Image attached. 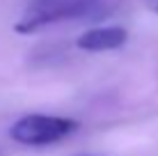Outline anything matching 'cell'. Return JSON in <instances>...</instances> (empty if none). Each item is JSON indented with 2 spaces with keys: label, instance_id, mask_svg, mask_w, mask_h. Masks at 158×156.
I'll return each instance as SVG.
<instances>
[{
  "label": "cell",
  "instance_id": "cell-1",
  "mask_svg": "<svg viewBox=\"0 0 158 156\" xmlns=\"http://www.w3.org/2000/svg\"><path fill=\"white\" fill-rule=\"evenodd\" d=\"M106 12V0H35L16 21L19 35H30L48 25L73 19H94Z\"/></svg>",
  "mask_w": 158,
  "mask_h": 156
},
{
  "label": "cell",
  "instance_id": "cell-2",
  "mask_svg": "<svg viewBox=\"0 0 158 156\" xmlns=\"http://www.w3.org/2000/svg\"><path fill=\"white\" fill-rule=\"evenodd\" d=\"M76 129H78V122L71 120V117L32 112V115H23L14 122L12 129H9V136L19 145L44 147V145H53V142L64 140Z\"/></svg>",
  "mask_w": 158,
  "mask_h": 156
},
{
  "label": "cell",
  "instance_id": "cell-3",
  "mask_svg": "<svg viewBox=\"0 0 158 156\" xmlns=\"http://www.w3.org/2000/svg\"><path fill=\"white\" fill-rule=\"evenodd\" d=\"M128 41V32L122 25H101L83 32L76 41L80 51L87 53H106V51H117Z\"/></svg>",
  "mask_w": 158,
  "mask_h": 156
},
{
  "label": "cell",
  "instance_id": "cell-4",
  "mask_svg": "<svg viewBox=\"0 0 158 156\" xmlns=\"http://www.w3.org/2000/svg\"><path fill=\"white\" fill-rule=\"evenodd\" d=\"M144 5H147L154 14H158V0H144Z\"/></svg>",
  "mask_w": 158,
  "mask_h": 156
},
{
  "label": "cell",
  "instance_id": "cell-5",
  "mask_svg": "<svg viewBox=\"0 0 158 156\" xmlns=\"http://www.w3.org/2000/svg\"><path fill=\"white\" fill-rule=\"evenodd\" d=\"M80 156H96V154H80Z\"/></svg>",
  "mask_w": 158,
  "mask_h": 156
}]
</instances>
